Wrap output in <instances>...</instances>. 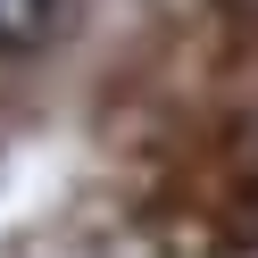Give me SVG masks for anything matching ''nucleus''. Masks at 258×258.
I'll return each mask as SVG.
<instances>
[{
  "label": "nucleus",
  "instance_id": "nucleus-1",
  "mask_svg": "<svg viewBox=\"0 0 258 258\" xmlns=\"http://www.w3.org/2000/svg\"><path fill=\"white\" fill-rule=\"evenodd\" d=\"M50 25V0H0V42H34Z\"/></svg>",
  "mask_w": 258,
  "mask_h": 258
}]
</instances>
